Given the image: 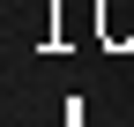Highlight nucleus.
Here are the masks:
<instances>
[{
    "instance_id": "1",
    "label": "nucleus",
    "mask_w": 134,
    "mask_h": 127,
    "mask_svg": "<svg viewBox=\"0 0 134 127\" xmlns=\"http://www.w3.org/2000/svg\"><path fill=\"white\" fill-rule=\"evenodd\" d=\"M97 30H104V45H134V0H104Z\"/></svg>"
}]
</instances>
